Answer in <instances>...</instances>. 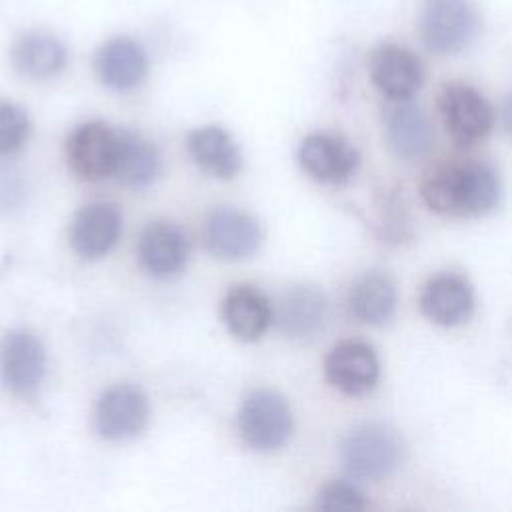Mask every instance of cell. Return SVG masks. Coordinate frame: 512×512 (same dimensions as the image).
<instances>
[{
  "instance_id": "6da1fadb",
  "label": "cell",
  "mask_w": 512,
  "mask_h": 512,
  "mask_svg": "<svg viewBox=\"0 0 512 512\" xmlns=\"http://www.w3.org/2000/svg\"><path fill=\"white\" fill-rule=\"evenodd\" d=\"M420 194L438 214L482 216L498 204L500 180L486 162H452L430 170L420 184Z\"/></svg>"
},
{
  "instance_id": "7a4b0ae2",
  "label": "cell",
  "mask_w": 512,
  "mask_h": 512,
  "mask_svg": "<svg viewBox=\"0 0 512 512\" xmlns=\"http://www.w3.org/2000/svg\"><path fill=\"white\" fill-rule=\"evenodd\" d=\"M406 456L402 436L380 422L360 424L342 442L340 458L346 472L362 480H380L394 474Z\"/></svg>"
},
{
  "instance_id": "3957f363",
  "label": "cell",
  "mask_w": 512,
  "mask_h": 512,
  "mask_svg": "<svg viewBox=\"0 0 512 512\" xmlns=\"http://www.w3.org/2000/svg\"><path fill=\"white\" fill-rule=\"evenodd\" d=\"M292 412L284 396L274 390H254L246 396L238 412L242 440L260 452L282 448L292 434Z\"/></svg>"
},
{
  "instance_id": "277c9868",
  "label": "cell",
  "mask_w": 512,
  "mask_h": 512,
  "mask_svg": "<svg viewBox=\"0 0 512 512\" xmlns=\"http://www.w3.org/2000/svg\"><path fill=\"white\" fill-rule=\"evenodd\" d=\"M478 14L468 0H426L420 14V36L436 54H456L478 34Z\"/></svg>"
},
{
  "instance_id": "5b68a950",
  "label": "cell",
  "mask_w": 512,
  "mask_h": 512,
  "mask_svg": "<svg viewBox=\"0 0 512 512\" xmlns=\"http://www.w3.org/2000/svg\"><path fill=\"white\" fill-rule=\"evenodd\" d=\"M438 108L448 134L460 146L480 142L494 126L492 104L476 88L462 82L446 84L440 90Z\"/></svg>"
},
{
  "instance_id": "8992f818",
  "label": "cell",
  "mask_w": 512,
  "mask_h": 512,
  "mask_svg": "<svg viewBox=\"0 0 512 512\" xmlns=\"http://www.w3.org/2000/svg\"><path fill=\"white\" fill-rule=\"evenodd\" d=\"M148 398L130 384L106 388L94 408V426L108 440H126L136 436L148 422Z\"/></svg>"
},
{
  "instance_id": "52a82bcc",
  "label": "cell",
  "mask_w": 512,
  "mask_h": 512,
  "mask_svg": "<svg viewBox=\"0 0 512 512\" xmlns=\"http://www.w3.org/2000/svg\"><path fill=\"white\" fill-rule=\"evenodd\" d=\"M204 242L210 254L220 260H244L258 252L262 244V226L248 212L220 208L212 212L206 222Z\"/></svg>"
},
{
  "instance_id": "ba28073f",
  "label": "cell",
  "mask_w": 512,
  "mask_h": 512,
  "mask_svg": "<svg viewBox=\"0 0 512 512\" xmlns=\"http://www.w3.org/2000/svg\"><path fill=\"white\" fill-rule=\"evenodd\" d=\"M68 164L84 180H102L116 170L118 132L102 122L78 126L66 144Z\"/></svg>"
},
{
  "instance_id": "9c48e42d",
  "label": "cell",
  "mask_w": 512,
  "mask_h": 512,
  "mask_svg": "<svg viewBox=\"0 0 512 512\" xmlns=\"http://www.w3.org/2000/svg\"><path fill=\"white\" fill-rule=\"evenodd\" d=\"M46 370V354L40 340L26 330H12L0 344V376L8 390L26 396L32 394Z\"/></svg>"
},
{
  "instance_id": "30bf717a",
  "label": "cell",
  "mask_w": 512,
  "mask_h": 512,
  "mask_svg": "<svg viewBox=\"0 0 512 512\" xmlns=\"http://www.w3.org/2000/svg\"><path fill=\"white\" fill-rule=\"evenodd\" d=\"M300 166L308 176L324 184H344L358 168L356 148L336 134H310L298 150Z\"/></svg>"
},
{
  "instance_id": "8fae6325",
  "label": "cell",
  "mask_w": 512,
  "mask_h": 512,
  "mask_svg": "<svg viewBox=\"0 0 512 512\" xmlns=\"http://www.w3.org/2000/svg\"><path fill=\"white\" fill-rule=\"evenodd\" d=\"M370 78L374 86L392 100H410L422 86L424 68L420 58L400 46L382 44L370 56Z\"/></svg>"
},
{
  "instance_id": "7c38bea8",
  "label": "cell",
  "mask_w": 512,
  "mask_h": 512,
  "mask_svg": "<svg viewBox=\"0 0 512 512\" xmlns=\"http://www.w3.org/2000/svg\"><path fill=\"white\" fill-rule=\"evenodd\" d=\"M328 382L348 396L370 392L380 376L374 350L364 342H342L330 350L324 362Z\"/></svg>"
},
{
  "instance_id": "4fadbf2b",
  "label": "cell",
  "mask_w": 512,
  "mask_h": 512,
  "mask_svg": "<svg viewBox=\"0 0 512 512\" xmlns=\"http://www.w3.org/2000/svg\"><path fill=\"white\" fill-rule=\"evenodd\" d=\"M420 310L438 326H458L466 322L474 310L472 286L460 274H436L420 292Z\"/></svg>"
},
{
  "instance_id": "5bb4252c",
  "label": "cell",
  "mask_w": 512,
  "mask_h": 512,
  "mask_svg": "<svg viewBox=\"0 0 512 512\" xmlns=\"http://www.w3.org/2000/svg\"><path fill=\"white\" fill-rule=\"evenodd\" d=\"M122 232V214L110 202H92L80 208L70 224V244L82 258L108 254Z\"/></svg>"
},
{
  "instance_id": "9a60e30c",
  "label": "cell",
  "mask_w": 512,
  "mask_h": 512,
  "mask_svg": "<svg viewBox=\"0 0 512 512\" xmlns=\"http://www.w3.org/2000/svg\"><path fill=\"white\" fill-rule=\"evenodd\" d=\"M188 238L172 222L148 224L138 240V262L154 278L178 274L188 260Z\"/></svg>"
},
{
  "instance_id": "2e32d148",
  "label": "cell",
  "mask_w": 512,
  "mask_h": 512,
  "mask_svg": "<svg viewBox=\"0 0 512 512\" xmlns=\"http://www.w3.org/2000/svg\"><path fill=\"white\" fill-rule=\"evenodd\" d=\"M98 80L112 90H130L138 86L148 70L144 48L132 38H112L94 58Z\"/></svg>"
},
{
  "instance_id": "e0dca14e",
  "label": "cell",
  "mask_w": 512,
  "mask_h": 512,
  "mask_svg": "<svg viewBox=\"0 0 512 512\" xmlns=\"http://www.w3.org/2000/svg\"><path fill=\"white\" fill-rule=\"evenodd\" d=\"M386 138L398 158L418 160L430 152L434 128L420 106L400 100L386 114Z\"/></svg>"
},
{
  "instance_id": "ac0fdd59",
  "label": "cell",
  "mask_w": 512,
  "mask_h": 512,
  "mask_svg": "<svg viewBox=\"0 0 512 512\" xmlns=\"http://www.w3.org/2000/svg\"><path fill=\"white\" fill-rule=\"evenodd\" d=\"M222 320L232 336L252 342L266 332L272 310L266 296L254 286H236L222 302Z\"/></svg>"
},
{
  "instance_id": "d6986e66",
  "label": "cell",
  "mask_w": 512,
  "mask_h": 512,
  "mask_svg": "<svg viewBox=\"0 0 512 512\" xmlns=\"http://www.w3.org/2000/svg\"><path fill=\"white\" fill-rule=\"evenodd\" d=\"M192 160L208 174L232 178L242 168V154L234 138L220 126H202L188 136Z\"/></svg>"
},
{
  "instance_id": "ffe728a7",
  "label": "cell",
  "mask_w": 512,
  "mask_h": 512,
  "mask_svg": "<svg viewBox=\"0 0 512 512\" xmlns=\"http://www.w3.org/2000/svg\"><path fill=\"white\" fill-rule=\"evenodd\" d=\"M328 318V300L316 286L290 288L278 310L280 328L292 338H310L322 330Z\"/></svg>"
},
{
  "instance_id": "44dd1931",
  "label": "cell",
  "mask_w": 512,
  "mask_h": 512,
  "mask_svg": "<svg viewBox=\"0 0 512 512\" xmlns=\"http://www.w3.org/2000/svg\"><path fill=\"white\" fill-rule=\"evenodd\" d=\"M348 308L354 318L366 324H384L396 308V286L380 272L360 276L348 294Z\"/></svg>"
},
{
  "instance_id": "7402d4cb",
  "label": "cell",
  "mask_w": 512,
  "mask_h": 512,
  "mask_svg": "<svg viewBox=\"0 0 512 512\" xmlns=\"http://www.w3.org/2000/svg\"><path fill=\"white\" fill-rule=\"evenodd\" d=\"M14 68L34 80H44L58 74L66 64L64 46L48 34H24L12 46Z\"/></svg>"
},
{
  "instance_id": "603a6c76",
  "label": "cell",
  "mask_w": 512,
  "mask_h": 512,
  "mask_svg": "<svg viewBox=\"0 0 512 512\" xmlns=\"http://www.w3.org/2000/svg\"><path fill=\"white\" fill-rule=\"evenodd\" d=\"M114 174L130 186L150 184L160 174V154L156 146L138 132H120Z\"/></svg>"
},
{
  "instance_id": "cb8c5ba5",
  "label": "cell",
  "mask_w": 512,
  "mask_h": 512,
  "mask_svg": "<svg viewBox=\"0 0 512 512\" xmlns=\"http://www.w3.org/2000/svg\"><path fill=\"white\" fill-rule=\"evenodd\" d=\"M28 116L26 112L6 100H0V156L16 152L28 138Z\"/></svg>"
},
{
  "instance_id": "d4e9b609",
  "label": "cell",
  "mask_w": 512,
  "mask_h": 512,
  "mask_svg": "<svg viewBox=\"0 0 512 512\" xmlns=\"http://www.w3.org/2000/svg\"><path fill=\"white\" fill-rule=\"evenodd\" d=\"M316 506L326 512H360L366 508V498L350 482H330L318 492Z\"/></svg>"
},
{
  "instance_id": "484cf974",
  "label": "cell",
  "mask_w": 512,
  "mask_h": 512,
  "mask_svg": "<svg viewBox=\"0 0 512 512\" xmlns=\"http://www.w3.org/2000/svg\"><path fill=\"white\" fill-rule=\"evenodd\" d=\"M504 126L508 130V134L512 136V92L508 94V98L504 102Z\"/></svg>"
}]
</instances>
